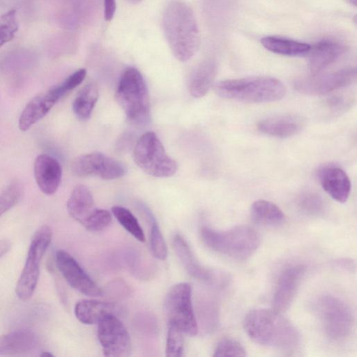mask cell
I'll list each match as a JSON object with an SVG mask.
<instances>
[{"label": "cell", "instance_id": "1", "mask_svg": "<svg viewBox=\"0 0 357 357\" xmlns=\"http://www.w3.org/2000/svg\"><path fill=\"white\" fill-rule=\"evenodd\" d=\"M162 24L174 57L182 62L193 57L200 45V33L192 8L181 0H172L165 8Z\"/></svg>", "mask_w": 357, "mask_h": 357}, {"label": "cell", "instance_id": "2", "mask_svg": "<svg viewBox=\"0 0 357 357\" xmlns=\"http://www.w3.org/2000/svg\"><path fill=\"white\" fill-rule=\"evenodd\" d=\"M243 326L250 338L260 345L291 351L300 342V334L294 325L274 309L249 312Z\"/></svg>", "mask_w": 357, "mask_h": 357}, {"label": "cell", "instance_id": "3", "mask_svg": "<svg viewBox=\"0 0 357 357\" xmlns=\"http://www.w3.org/2000/svg\"><path fill=\"white\" fill-rule=\"evenodd\" d=\"M215 91L225 98L254 103L278 101L285 94L283 84L269 76L222 80L215 85Z\"/></svg>", "mask_w": 357, "mask_h": 357}, {"label": "cell", "instance_id": "4", "mask_svg": "<svg viewBox=\"0 0 357 357\" xmlns=\"http://www.w3.org/2000/svg\"><path fill=\"white\" fill-rule=\"evenodd\" d=\"M200 236L211 250L236 260L251 257L261 243L259 234L247 225H238L225 231L203 227Z\"/></svg>", "mask_w": 357, "mask_h": 357}, {"label": "cell", "instance_id": "5", "mask_svg": "<svg viewBox=\"0 0 357 357\" xmlns=\"http://www.w3.org/2000/svg\"><path fill=\"white\" fill-rule=\"evenodd\" d=\"M116 98L128 121L137 126H144L150 121V100L146 82L134 67L123 73L116 92Z\"/></svg>", "mask_w": 357, "mask_h": 357}, {"label": "cell", "instance_id": "6", "mask_svg": "<svg viewBox=\"0 0 357 357\" xmlns=\"http://www.w3.org/2000/svg\"><path fill=\"white\" fill-rule=\"evenodd\" d=\"M133 155L136 165L152 176L169 177L177 170L176 162L167 155L162 142L153 132H145L139 137Z\"/></svg>", "mask_w": 357, "mask_h": 357}, {"label": "cell", "instance_id": "7", "mask_svg": "<svg viewBox=\"0 0 357 357\" xmlns=\"http://www.w3.org/2000/svg\"><path fill=\"white\" fill-rule=\"evenodd\" d=\"M52 238V231L47 225H42L33 234L26 259L17 282L15 292L17 297L23 301L31 298L36 288L40 266Z\"/></svg>", "mask_w": 357, "mask_h": 357}, {"label": "cell", "instance_id": "8", "mask_svg": "<svg viewBox=\"0 0 357 357\" xmlns=\"http://www.w3.org/2000/svg\"><path fill=\"white\" fill-rule=\"evenodd\" d=\"M316 307L324 331L330 340L341 342L351 335L354 316L344 301L333 296H324L318 300Z\"/></svg>", "mask_w": 357, "mask_h": 357}, {"label": "cell", "instance_id": "9", "mask_svg": "<svg viewBox=\"0 0 357 357\" xmlns=\"http://www.w3.org/2000/svg\"><path fill=\"white\" fill-rule=\"evenodd\" d=\"M168 324L177 326L188 335L197 334L198 326L192 303V288L189 283L173 285L166 294L164 303Z\"/></svg>", "mask_w": 357, "mask_h": 357}, {"label": "cell", "instance_id": "10", "mask_svg": "<svg viewBox=\"0 0 357 357\" xmlns=\"http://www.w3.org/2000/svg\"><path fill=\"white\" fill-rule=\"evenodd\" d=\"M98 338L105 356H129L131 350L129 333L114 313L107 314L98 323Z\"/></svg>", "mask_w": 357, "mask_h": 357}, {"label": "cell", "instance_id": "11", "mask_svg": "<svg viewBox=\"0 0 357 357\" xmlns=\"http://www.w3.org/2000/svg\"><path fill=\"white\" fill-rule=\"evenodd\" d=\"M72 171L79 177L98 176L105 180L122 177L126 172L120 161L99 152L81 155L72 164Z\"/></svg>", "mask_w": 357, "mask_h": 357}, {"label": "cell", "instance_id": "12", "mask_svg": "<svg viewBox=\"0 0 357 357\" xmlns=\"http://www.w3.org/2000/svg\"><path fill=\"white\" fill-rule=\"evenodd\" d=\"M356 78V70L347 68L333 73L310 77L301 78L294 86L300 93L307 95H324L351 84Z\"/></svg>", "mask_w": 357, "mask_h": 357}, {"label": "cell", "instance_id": "13", "mask_svg": "<svg viewBox=\"0 0 357 357\" xmlns=\"http://www.w3.org/2000/svg\"><path fill=\"white\" fill-rule=\"evenodd\" d=\"M55 259L59 271L70 287L89 296L102 294V289L68 252L58 250Z\"/></svg>", "mask_w": 357, "mask_h": 357}, {"label": "cell", "instance_id": "14", "mask_svg": "<svg viewBox=\"0 0 357 357\" xmlns=\"http://www.w3.org/2000/svg\"><path fill=\"white\" fill-rule=\"evenodd\" d=\"M172 245L182 266L188 273L194 278L208 283H218L222 285L227 282V277L222 273H217L203 266L194 255L186 241L180 234L173 237Z\"/></svg>", "mask_w": 357, "mask_h": 357}, {"label": "cell", "instance_id": "15", "mask_svg": "<svg viewBox=\"0 0 357 357\" xmlns=\"http://www.w3.org/2000/svg\"><path fill=\"white\" fill-rule=\"evenodd\" d=\"M305 272L302 264L287 268L280 275L273 295V307L284 312L290 307Z\"/></svg>", "mask_w": 357, "mask_h": 357}, {"label": "cell", "instance_id": "16", "mask_svg": "<svg viewBox=\"0 0 357 357\" xmlns=\"http://www.w3.org/2000/svg\"><path fill=\"white\" fill-rule=\"evenodd\" d=\"M33 174L37 185L44 194L52 195L57 191L62 169L54 156L47 153L38 155L34 161Z\"/></svg>", "mask_w": 357, "mask_h": 357}, {"label": "cell", "instance_id": "17", "mask_svg": "<svg viewBox=\"0 0 357 357\" xmlns=\"http://www.w3.org/2000/svg\"><path fill=\"white\" fill-rule=\"evenodd\" d=\"M344 44L334 38H323L310 47L309 67L313 75H318L336 61L345 52Z\"/></svg>", "mask_w": 357, "mask_h": 357}, {"label": "cell", "instance_id": "18", "mask_svg": "<svg viewBox=\"0 0 357 357\" xmlns=\"http://www.w3.org/2000/svg\"><path fill=\"white\" fill-rule=\"evenodd\" d=\"M320 184L324 191L333 199L344 203L351 192V181L346 172L339 167L326 165L318 173Z\"/></svg>", "mask_w": 357, "mask_h": 357}, {"label": "cell", "instance_id": "19", "mask_svg": "<svg viewBox=\"0 0 357 357\" xmlns=\"http://www.w3.org/2000/svg\"><path fill=\"white\" fill-rule=\"evenodd\" d=\"M37 334L29 328H17L0 336V355L26 354L38 346Z\"/></svg>", "mask_w": 357, "mask_h": 357}, {"label": "cell", "instance_id": "20", "mask_svg": "<svg viewBox=\"0 0 357 357\" xmlns=\"http://www.w3.org/2000/svg\"><path fill=\"white\" fill-rule=\"evenodd\" d=\"M58 101L51 89L33 98L20 114L18 121L20 130L24 132L28 130L41 120Z\"/></svg>", "mask_w": 357, "mask_h": 357}, {"label": "cell", "instance_id": "21", "mask_svg": "<svg viewBox=\"0 0 357 357\" xmlns=\"http://www.w3.org/2000/svg\"><path fill=\"white\" fill-rule=\"evenodd\" d=\"M304 126L299 116L284 114L268 117L258 123L259 130L267 135L287 138L296 135Z\"/></svg>", "mask_w": 357, "mask_h": 357}, {"label": "cell", "instance_id": "22", "mask_svg": "<svg viewBox=\"0 0 357 357\" xmlns=\"http://www.w3.org/2000/svg\"><path fill=\"white\" fill-rule=\"evenodd\" d=\"M218 72L215 61L208 59L199 64L192 71L189 81V91L195 98H201L211 87Z\"/></svg>", "mask_w": 357, "mask_h": 357}, {"label": "cell", "instance_id": "23", "mask_svg": "<svg viewBox=\"0 0 357 357\" xmlns=\"http://www.w3.org/2000/svg\"><path fill=\"white\" fill-rule=\"evenodd\" d=\"M95 208L93 197L89 188L82 184L76 185L67 202L70 215L82 224Z\"/></svg>", "mask_w": 357, "mask_h": 357}, {"label": "cell", "instance_id": "24", "mask_svg": "<svg viewBox=\"0 0 357 357\" xmlns=\"http://www.w3.org/2000/svg\"><path fill=\"white\" fill-rule=\"evenodd\" d=\"M114 308L115 306L112 303L83 299L76 303L75 314L84 324H95L107 314L114 313Z\"/></svg>", "mask_w": 357, "mask_h": 357}, {"label": "cell", "instance_id": "25", "mask_svg": "<svg viewBox=\"0 0 357 357\" xmlns=\"http://www.w3.org/2000/svg\"><path fill=\"white\" fill-rule=\"evenodd\" d=\"M261 43L264 48L273 53L289 56L308 54L311 47L306 43L273 36L262 38Z\"/></svg>", "mask_w": 357, "mask_h": 357}, {"label": "cell", "instance_id": "26", "mask_svg": "<svg viewBox=\"0 0 357 357\" xmlns=\"http://www.w3.org/2000/svg\"><path fill=\"white\" fill-rule=\"evenodd\" d=\"M252 220L264 226H279L285 220L283 211L274 203L266 200L255 201L251 206Z\"/></svg>", "mask_w": 357, "mask_h": 357}, {"label": "cell", "instance_id": "27", "mask_svg": "<svg viewBox=\"0 0 357 357\" xmlns=\"http://www.w3.org/2000/svg\"><path fill=\"white\" fill-rule=\"evenodd\" d=\"M98 98V90L96 84L89 83L84 86L73 102V110L75 116L82 121L89 119Z\"/></svg>", "mask_w": 357, "mask_h": 357}, {"label": "cell", "instance_id": "28", "mask_svg": "<svg viewBox=\"0 0 357 357\" xmlns=\"http://www.w3.org/2000/svg\"><path fill=\"white\" fill-rule=\"evenodd\" d=\"M140 207L151 223L149 241L151 252L157 259L165 260L167 257L168 250L162 234L154 216L149 208L142 204H141Z\"/></svg>", "mask_w": 357, "mask_h": 357}, {"label": "cell", "instance_id": "29", "mask_svg": "<svg viewBox=\"0 0 357 357\" xmlns=\"http://www.w3.org/2000/svg\"><path fill=\"white\" fill-rule=\"evenodd\" d=\"M112 213L119 223L132 236L140 242L145 241V236L135 216L127 208L114 206L112 208Z\"/></svg>", "mask_w": 357, "mask_h": 357}, {"label": "cell", "instance_id": "30", "mask_svg": "<svg viewBox=\"0 0 357 357\" xmlns=\"http://www.w3.org/2000/svg\"><path fill=\"white\" fill-rule=\"evenodd\" d=\"M22 185L19 181H13L0 192V217L15 206L22 197Z\"/></svg>", "mask_w": 357, "mask_h": 357}, {"label": "cell", "instance_id": "31", "mask_svg": "<svg viewBox=\"0 0 357 357\" xmlns=\"http://www.w3.org/2000/svg\"><path fill=\"white\" fill-rule=\"evenodd\" d=\"M183 333L177 326L168 324L165 355L167 357H181L183 355Z\"/></svg>", "mask_w": 357, "mask_h": 357}, {"label": "cell", "instance_id": "32", "mask_svg": "<svg viewBox=\"0 0 357 357\" xmlns=\"http://www.w3.org/2000/svg\"><path fill=\"white\" fill-rule=\"evenodd\" d=\"M18 27L15 9H11L0 16V47L13 40Z\"/></svg>", "mask_w": 357, "mask_h": 357}, {"label": "cell", "instance_id": "33", "mask_svg": "<svg viewBox=\"0 0 357 357\" xmlns=\"http://www.w3.org/2000/svg\"><path fill=\"white\" fill-rule=\"evenodd\" d=\"M112 220V215L107 210L95 208L82 224L90 231H100L107 227Z\"/></svg>", "mask_w": 357, "mask_h": 357}, {"label": "cell", "instance_id": "34", "mask_svg": "<svg viewBox=\"0 0 357 357\" xmlns=\"http://www.w3.org/2000/svg\"><path fill=\"white\" fill-rule=\"evenodd\" d=\"M86 75V71L84 68L79 69L69 75L61 83L51 88V90L59 100L79 86L84 79Z\"/></svg>", "mask_w": 357, "mask_h": 357}, {"label": "cell", "instance_id": "35", "mask_svg": "<svg viewBox=\"0 0 357 357\" xmlns=\"http://www.w3.org/2000/svg\"><path fill=\"white\" fill-rule=\"evenodd\" d=\"M298 206L303 211L310 215H319L324 208L321 197L311 191L305 192L298 198Z\"/></svg>", "mask_w": 357, "mask_h": 357}, {"label": "cell", "instance_id": "36", "mask_svg": "<svg viewBox=\"0 0 357 357\" xmlns=\"http://www.w3.org/2000/svg\"><path fill=\"white\" fill-rule=\"evenodd\" d=\"M213 356H245L246 351L237 340L223 338L217 344Z\"/></svg>", "mask_w": 357, "mask_h": 357}, {"label": "cell", "instance_id": "37", "mask_svg": "<svg viewBox=\"0 0 357 357\" xmlns=\"http://www.w3.org/2000/svg\"><path fill=\"white\" fill-rule=\"evenodd\" d=\"M116 8V0H104V17L106 21L112 20Z\"/></svg>", "mask_w": 357, "mask_h": 357}, {"label": "cell", "instance_id": "38", "mask_svg": "<svg viewBox=\"0 0 357 357\" xmlns=\"http://www.w3.org/2000/svg\"><path fill=\"white\" fill-rule=\"evenodd\" d=\"M11 248V242L8 239L0 240V257L6 254Z\"/></svg>", "mask_w": 357, "mask_h": 357}, {"label": "cell", "instance_id": "39", "mask_svg": "<svg viewBox=\"0 0 357 357\" xmlns=\"http://www.w3.org/2000/svg\"><path fill=\"white\" fill-rule=\"evenodd\" d=\"M329 103L333 108L340 109L344 106L345 100L341 96H335L331 99Z\"/></svg>", "mask_w": 357, "mask_h": 357}, {"label": "cell", "instance_id": "40", "mask_svg": "<svg viewBox=\"0 0 357 357\" xmlns=\"http://www.w3.org/2000/svg\"><path fill=\"white\" fill-rule=\"evenodd\" d=\"M41 356H47V357H50V356H53V354H52L49 351H43V353L40 354Z\"/></svg>", "mask_w": 357, "mask_h": 357}, {"label": "cell", "instance_id": "41", "mask_svg": "<svg viewBox=\"0 0 357 357\" xmlns=\"http://www.w3.org/2000/svg\"><path fill=\"white\" fill-rule=\"evenodd\" d=\"M350 5H352L354 6H356V1L357 0H345Z\"/></svg>", "mask_w": 357, "mask_h": 357}, {"label": "cell", "instance_id": "42", "mask_svg": "<svg viewBox=\"0 0 357 357\" xmlns=\"http://www.w3.org/2000/svg\"><path fill=\"white\" fill-rule=\"evenodd\" d=\"M130 3H139L142 0H128Z\"/></svg>", "mask_w": 357, "mask_h": 357}]
</instances>
